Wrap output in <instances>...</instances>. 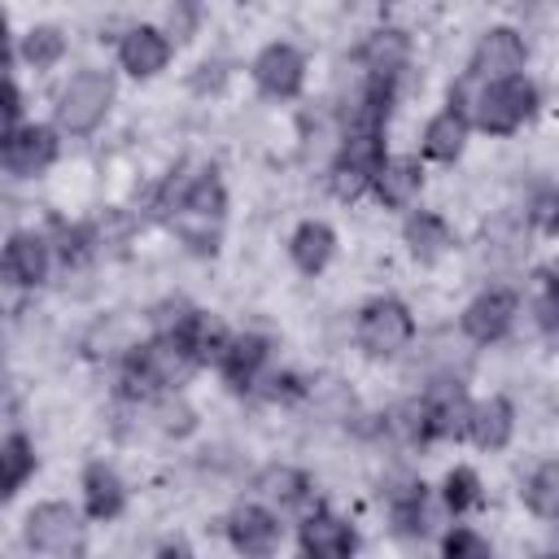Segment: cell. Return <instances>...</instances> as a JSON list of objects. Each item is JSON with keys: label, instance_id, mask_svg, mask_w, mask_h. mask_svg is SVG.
<instances>
[{"label": "cell", "instance_id": "6da1fadb", "mask_svg": "<svg viewBox=\"0 0 559 559\" xmlns=\"http://www.w3.org/2000/svg\"><path fill=\"white\" fill-rule=\"evenodd\" d=\"M109 100H114V79L105 70H79L57 96V122L70 135H87L105 122Z\"/></svg>", "mask_w": 559, "mask_h": 559}, {"label": "cell", "instance_id": "7a4b0ae2", "mask_svg": "<svg viewBox=\"0 0 559 559\" xmlns=\"http://www.w3.org/2000/svg\"><path fill=\"white\" fill-rule=\"evenodd\" d=\"M223 205H227V197H223V183L214 179V170L197 175L179 192V201H175V227H179V236L192 249H214V227L223 218Z\"/></svg>", "mask_w": 559, "mask_h": 559}, {"label": "cell", "instance_id": "3957f363", "mask_svg": "<svg viewBox=\"0 0 559 559\" xmlns=\"http://www.w3.org/2000/svg\"><path fill=\"white\" fill-rule=\"evenodd\" d=\"M415 336V323H411V310L393 297H376L362 306L358 314V345L371 354V358H393L411 345Z\"/></svg>", "mask_w": 559, "mask_h": 559}, {"label": "cell", "instance_id": "277c9868", "mask_svg": "<svg viewBox=\"0 0 559 559\" xmlns=\"http://www.w3.org/2000/svg\"><path fill=\"white\" fill-rule=\"evenodd\" d=\"M533 109H537V87H533L528 79L489 83V87L476 96V127H485V131H493V135H507V131H515Z\"/></svg>", "mask_w": 559, "mask_h": 559}, {"label": "cell", "instance_id": "5b68a950", "mask_svg": "<svg viewBox=\"0 0 559 559\" xmlns=\"http://www.w3.org/2000/svg\"><path fill=\"white\" fill-rule=\"evenodd\" d=\"M26 542H31L39 555H57V559L79 555V550H83L79 511L66 507V502H39V507L26 515Z\"/></svg>", "mask_w": 559, "mask_h": 559}, {"label": "cell", "instance_id": "8992f818", "mask_svg": "<svg viewBox=\"0 0 559 559\" xmlns=\"http://www.w3.org/2000/svg\"><path fill=\"white\" fill-rule=\"evenodd\" d=\"M524 57H528L524 39L511 26H493V31L480 35V44L472 52V74L489 79V83H507V79H520Z\"/></svg>", "mask_w": 559, "mask_h": 559}, {"label": "cell", "instance_id": "52a82bcc", "mask_svg": "<svg viewBox=\"0 0 559 559\" xmlns=\"http://www.w3.org/2000/svg\"><path fill=\"white\" fill-rule=\"evenodd\" d=\"M183 367H188L183 349H179L170 336H162V341L140 345V349L131 354V362H127V384L140 389V393H153V389H162V384H175V380L183 376Z\"/></svg>", "mask_w": 559, "mask_h": 559}, {"label": "cell", "instance_id": "ba28073f", "mask_svg": "<svg viewBox=\"0 0 559 559\" xmlns=\"http://www.w3.org/2000/svg\"><path fill=\"white\" fill-rule=\"evenodd\" d=\"M253 79H258V87H262L266 96L288 100V96L301 92L306 61H301V52H297L293 44H266V48L258 52V61H253Z\"/></svg>", "mask_w": 559, "mask_h": 559}, {"label": "cell", "instance_id": "9c48e42d", "mask_svg": "<svg viewBox=\"0 0 559 559\" xmlns=\"http://www.w3.org/2000/svg\"><path fill=\"white\" fill-rule=\"evenodd\" d=\"M380 162H384V153H380V135H349L345 153H341L336 166H332V188H336V197H345V201L358 197V192L376 179Z\"/></svg>", "mask_w": 559, "mask_h": 559}, {"label": "cell", "instance_id": "30bf717a", "mask_svg": "<svg viewBox=\"0 0 559 559\" xmlns=\"http://www.w3.org/2000/svg\"><path fill=\"white\" fill-rule=\"evenodd\" d=\"M52 157H57V140L48 127H17L0 148V166L9 175H39L52 166Z\"/></svg>", "mask_w": 559, "mask_h": 559}, {"label": "cell", "instance_id": "8fae6325", "mask_svg": "<svg viewBox=\"0 0 559 559\" xmlns=\"http://www.w3.org/2000/svg\"><path fill=\"white\" fill-rule=\"evenodd\" d=\"M515 310H520V301H515L511 288H489V293H480V297L463 310V332H467L472 341H498V336L511 328Z\"/></svg>", "mask_w": 559, "mask_h": 559}, {"label": "cell", "instance_id": "7c38bea8", "mask_svg": "<svg viewBox=\"0 0 559 559\" xmlns=\"http://www.w3.org/2000/svg\"><path fill=\"white\" fill-rule=\"evenodd\" d=\"M170 341L183 349V358H188V362H218L231 336L223 332V323H218V319H210V314H201V310H188V314L175 323Z\"/></svg>", "mask_w": 559, "mask_h": 559}, {"label": "cell", "instance_id": "4fadbf2b", "mask_svg": "<svg viewBox=\"0 0 559 559\" xmlns=\"http://www.w3.org/2000/svg\"><path fill=\"white\" fill-rule=\"evenodd\" d=\"M231 533V546L249 559H266L275 546H280V520L266 511V507H240L227 524Z\"/></svg>", "mask_w": 559, "mask_h": 559}, {"label": "cell", "instance_id": "5bb4252c", "mask_svg": "<svg viewBox=\"0 0 559 559\" xmlns=\"http://www.w3.org/2000/svg\"><path fill=\"white\" fill-rule=\"evenodd\" d=\"M118 61H122L127 74L148 79V74H157V70L170 61V39H166L157 26H135V31L122 35V44H118Z\"/></svg>", "mask_w": 559, "mask_h": 559}, {"label": "cell", "instance_id": "9a60e30c", "mask_svg": "<svg viewBox=\"0 0 559 559\" xmlns=\"http://www.w3.org/2000/svg\"><path fill=\"white\" fill-rule=\"evenodd\" d=\"M301 546H306V559H349L354 555V528L345 520L319 511L301 524Z\"/></svg>", "mask_w": 559, "mask_h": 559}, {"label": "cell", "instance_id": "2e32d148", "mask_svg": "<svg viewBox=\"0 0 559 559\" xmlns=\"http://www.w3.org/2000/svg\"><path fill=\"white\" fill-rule=\"evenodd\" d=\"M0 271L13 280V284H39L48 275V245L31 231H17L9 236L4 253H0Z\"/></svg>", "mask_w": 559, "mask_h": 559}, {"label": "cell", "instance_id": "e0dca14e", "mask_svg": "<svg viewBox=\"0 0 559 559\" xmlns=\"http://www.w3.org/2000/svg\"><path fill=\"white\" fill-rule=\"evenodd\" d=\"M419 411H424V437H459L467 428V415H472L463 389H454V384L432 389V397Z\"/></svg>", "mask_w": 559, "mask_h": 559}, {"label": "cell", "instance_id": "ac0fdd59", "mask_svg": "<svg viewBox=\"0 0 559 559\" xmlns=\"http://www.w3.org/2000/svg\"><path fill=\"white\" fill-rule=\"evenodd\" d=\"M371 183H376V192H380L384 205L406 210L419 197V188H424V170H419L415 157H389V162H380V170H376Z\"/></svg>", "mask_w": 559, "mask_h": 559}, {"label": "cell", "instance_id": "d6986e66", "mask_svg": "<svg viewBox=\"0 0 559 559\" xmlns=\"http://www.w3.org/2000/svg\"><path fill=\"white\" fill-rule=\"evenodd\" d=\"M266 354H271V341L249 332V336H236V341H227V349H223L218 367H223V376H227L236 389H249V384H253V376L262 371Z\"/></svg>", "mask_w": 559, "mask_h": 559}, {"label": "cell", "instance_id": "ffe728a7", "mask_svg": "<svg viewBox=\"0 0 559 559\" xmlns=\"http://www.w3.org/2000/svg\"><path fill=\"white\" fill-rule=\"evenodd\" d=\"M511 428H515V411L507 397H489V402L472 406V415H467V432L485 450H502L511 441Z\"/></svg>", "mask_w": 559, "mask_h": 559}, {"label": "cell", "instance_id": "44dd1931", "mask_svg": "<svg viewBox=\"0 0 559 559\" xmlns=\"http://www.w3.org/2000/svg\"><path fill=\"white\" fill-rule=\"evenodd\" d=\"M83 502H87V515H96V520H114V515L122 511L127 489H122V480L114 476V467L92 463V467L83 472Z\"/></svg>", "mask_w": 559, "mask_h": 559}, {"label": "cell", "instance_id": "7402d4cb", "mask_svg": "<svg viewBox=\"0 0 559 559\" xmlns=\"http://www.w3.org/2000/svg\"><path fill=\"white\" fill-rule=\"evenodd\" d=\"M406 245H411V253H415L419 262H437V258L454 245V236H450V227H445L441 214L419 210V214L406 218Z\"/></svg>", "mask_w": 559, "mask_h": 559}, {"label": "cell", "instance_id": "603a6c76", "mask_svg": "<svg viewBox=\"0 0 559 559\" xmlns=\"http://www.w3.org/2000/svg\"><path fill=\"white\" fill-rule=\"evenodd\" d=\"M293 262L306 271V275H319L323 266H328V258H332V249H336V236H332V227L328 223H301L297 231H293Z\"/></svg>", "mask_w": 559, "mask_h": 559}, {"label": "cell", "instance_id": "cb8c5ba5", "mask_svg": "<svg viewBox=\"0 0 559 559\" xmlns=\"http://www.w3.org/2000/svg\"><path fill=\"white\" fill-rule=\"evenodd\" d=\"M463 140H467V122L459 109H445L424 127V153L437 162H454L463 153Z\"/></svg>", "mask_w": 559, "mask_h": 559}, {"label": "cell", "instance_id": "d4e9b609", "mask_svg": "<svg viewBox=\"0 0 559 559\" xmlns=\"http://www.w3.org/2000/svg\"><path fill=\"white\" fill-rule=\"evenodd\" d=\"M31 472H35V445H31L22 432L4 437V441H0V498L17 493V489L31 480Z\"/></svg>", "mask_w": 559, "mask_h": 559}, {"label": "cell", "instance_id": "484cf974", "mask_svg": "<svg viewBox=\"0 0 559 559\" xmlns=\"http://www.w3.org/2000/svg\"><path fill=\"white\" fill-rule=\"evenodd\" d=\"M362 61L371 66V74L393 79V74L406 66V35H402V31H376V35L362 44Z\"/></svg>", "mask_w": 559, "mask_h": 559}, {"label": "cell", "instance_id": "4316f807", "mask_svg": "<svg viewBox=\"0 0 559 559\" xmlns=\"http://www.w3.org/2000/svg\"><path fill=\"white\" fill-rule=\"evenodd\" d=\"M528 507L542 515V520H555L559 515V463H542L524 489Z\"/></svg>", "mask_w": 559, "mask_h": 559}, {"label": "cell", "instance_id": "83f0119b", "mask_svg": "<svg viewBox=\"0 0 559 559\" xmlns=\"http://www.w3.org/2000/svg\"><path fill=\"white\" fill-rule=\"evenodd\" d=\"M61 52H66V35H61L57 26H31V31H26V39H22V57H26L35 70L57 66V61H61Z\"/></svg>", "mask_w": 559, "mask_h": 559}, {"label": "cell", "instance_id": "f1b7e54d", "mask_svg": "<svg viewBox=\"0 0 559 559\" xmlns=\"http://www.w3.org/2000/svg\"><path fill=\"white\" fill-rule=\"evenodd\" d=\"M258 489H262L266 498H280L284 507H293V502L306 498L310 480H306L301 472H293V467H266V472L258 476Z\"/></svg>", "mask_w": 559, "mask_h": 559}, {"label": "cell", "instance_id": "f546056e", "mask_svg": "<svg viewBox=\"0 0 559 559\" xmlns=\"http://www.w3.org/2000/svg\"><path fill=\"white\" fill-rule=\"evenodd\" d=\"M445 507L450 511H467V507H480V476L472 467H454L445 476Z\"/></svg>", "mask_w": 559, "mask_h": 559}, {"label": "cell", "instance_id": "4dcf8cb0", "mask_svg": "<svg viewBox=\"0 0 559 559\" xmlns=\"http://www.w3.org/2000/svg\"><path fill=\"white\" fill-rule=\"evenodd\" d=\"M445 559H493V550L480 533L454 528V533H445Z\"/></svg>", "mask_w": 559, "mask_h": 559}, {"label": "cell", "instance_id": "1f68e13d", "mask_svg": "<svg viewBox=\"0 0 559 559\" xmlns=\"http://www.w3.org/2000/svg\"><path fill=\"white\" fill-rule=\"evenodd\" d=\"M192 406L188 402H179V397H166L162 406H157V424L166 428V432H175V437H183V432H192Z\"/></svg>", "mask_w": 559, "mask_h": 559}, {"label": "cell", "instance_id": "d6a6232c", "mask_svg": "<svg viewBox=\"0 0 559 559\" xmlns=\"http://www.w3.org/2000/svg\"><path fill=\"white\" fill-rule=\"evenodd\" d=\"M17 92L9 87V83H0V148H4V140L13 135V118H17Z\"/></svg>", "mask_w": 559, "mask_h": 559}, {"label": "cell", "instance_id": "836d02e7", "mask_svg": "<svg viewBox=\"0 0 559 559\" xmlns=\"http://www.w3.org/2000/svg\"><path fill=\"white\" fill-rule=\"evenodd\" d=\"M266 384H271V389H266V397H293V393H301L293 376H271Z\"/></svg>", "mask_w": 559, "mask_h": 559}, {"label": "cell", "instance_id": "e575fe53", "mask_svg": "<svg viewBox=\"0 0 559 559\" xmlns=\"http://www.w3.org/2000/svg\"><path fill=\"white\" fill-rule=\"evenodd\" d=\"M9 218H13V201H9L4 192H0V231L9 227Z\"/></svg>", "mask_w": 559, "mask_h": 559}, {"label": "cell", "instance_id": "d590c367", "mask_svg": "<svg viewBox=\"0 0 559 559\" xmlns=\"http://www.w3.org/2000/svg\"><path fill=\"white\" fill-rule=\"evenodd\" d=\"M9 26H4V13H0V70H4V52H9V35H4Z\"/></svg>", "mask_w": 559, "mask_h": 559}, {"label": "cell", "instance_id": "8d00e7d4", "mask_svg": "<svg viewBox=\"0 0 559 559\" xmlns=\"http://www.w3.org/2000/svg\"><path fill=\"white\" fill-rule=\"evenodd\" d=\"M157 559H192V555H188V550H179V546H170V550H162Z\"/></svg>", "mask_w": 559, "mask_h": 559}, {"label": "cell", "instance_id": "74e56055", "mask_svg": "<svg viewBox=\"0 0 559 559\" xmlns=\"http://www.w3.org/2000/svg\"><path fill=\"white\" fill-rule=\"evenodd\" d=\"M546 559H550V555H546Z\"/></svg>", "mask_w": 559, "mask_h": 559}]
</instances>
